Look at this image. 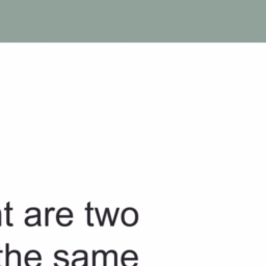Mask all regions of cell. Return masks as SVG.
I'll return each mask as SVG.
<instances>
[{
	"label": "cell",
	"instance_id": "277c9868",
	"mask_svg": "<svg viewBox=\"0 0 266 266\" xmlns=\"http://www.w3.org/2000/svg\"><path fill=\"white\" fill-rule=\"evenodd\" d=\"M122 220L126 226H134L138 222V212L132 208H128L123 211Z\"/></svg>",
	"mask_w": 266,
	"mask_h": 266
},
{
	"label": "cell",
	"instance_id": "9c48e42d",
	"mask_svg": "<svg viewBox=\"0 0 266 266\" xmlns=\"http://www.w3.org/2000/svg\"><path fill=\"white\" fill-rule=\"evenodd\" d=\"M9 257H10V246H5V266H10L9 264Z\"/></svg>",
	"mask_w": 266,
	"mask_h": 266
},
{
	"label": "cell",
	"instance_id": "6da1fadb",
	"mask_svg": "<svg viewBox=\"0 0 266 266\" xmlns=\"http://www.w3.org/2000/svg\"><path fill=\"white\" fill-rule=\"evenodd\" d=\"M122 266H138L139 265V256L134 250L127 249L122 254L121 257Z\"/></svg>",
	"mask_w": 266,
	"mask_h": 266
},
{
	"label": "cell",
	"instance_id": "7a4b0ae2",
	"mask_svg": "<svg viewBox=\"0 0 266 266\" xmlns=\"http://www.w3.org/2000/svg\"><path fill=\"white\" fill-rule=\"evenodd\" d=\"M74 260L72 261V266H89L88 263V253L83 249H77L73 253Z\"/></svg>",
	"mask_w": 266,
	"mask_h": 266
},
{
	"label": "cell",
	"instance_id": "30bf717a",
	"mask_svg": "<svg viewBox=\"0 0 266 266\" xmlns=\"http://www.w3.org/2000/svg\"><path fill=\"white\" fill-rule=\"evenodd\" d=\"M0 254H1V249H0ZM0 266H2L1 264H0Z\"/></svg>",
	"mask_w": 266,
	"mask_h": 266
},
{
	"label": "cell",
	"instance_id": "ba28073f",
	"mask_svg": "<svg viewBox=\"0 0 266 266\" xmlns=\"http://www.w3.org/2000/svg\"><path fill=\"white\" fill-rule=\"evenodd\" d=\"M106 266H118V253L115 249L106 252Z\"/></svg>",
	"mask_w": 266,
	"mask_h": 266
},
{
	"label": "cell",
	"instance_id": "8992f818",
	"mask_svg": "<svg viewBox=\"0 0 266 266\" xmlns=\"http://www.w3.org/2000/svg\"><path fill=\"white\" fill-rule=\"evenodd\" d=\"M69 256L67 250L58 249L54 253V258L58 261V263H54V266H69V261H68L67 257Z\"/></svg>",
	"mask_w": 266,
	"mask_h": 266
},
{
	"label": "cell",
	"instance_id": "5b68a950",
	"mask_svg": "<svg viewBox=\"0 0 266 266\" xmlns=\"http://www.w3.org/2000/svg\"><path fill=\"white\" fill-rule=\"evenodd\" d=\"M57 222L60 226H70L72 224V212L69 209L63 208L57 213Z\"/></svg>",
	"mask_w": 266,
	"mask_h": 266
},
{
	"label": "cell",
	"instance_id": "52a82bcc",
	"mask_svg": "<svg viewBox=\"0 0 266 266\" xmlns=\"http://www.w3.org/2000/svg\"><path fill=\"white\" fill-rule=\"evenodd\" d=\"M93 264L92 266H97L98 263L102 262V266H106V252L103 249L93 250Z\"/></svg>",
	"mask_w": 266,
	"mask_h": 266
},
{
	"label": "cell",
	"instance_id": "3957f363",
	"mask_svg": "<svg viewBox=\"0 0 266 266\" xmlns=\"http://www.w3.org/2000/svg\"><path fill=\"white\" fill-rule=\"evenodd\" d=\"M26 266H41L42 256L37 250H29L25 256Z\"/></svg>",
	"mask_w": 266,
	"mask_h": 266
}]
</instances>
